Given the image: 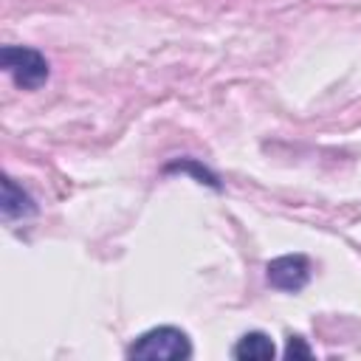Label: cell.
I'll list each match as a JSON object with an SVG mask.
<instances>
[{
    "instance_id": "8992f818",
    "label": "cell",
    "mask_w": 361,
    "mask_h": 361,
    "mask_svg": "<svg viewBox=\"0 0 361 361\" xmlns=\"http://www.w3.org/2000/svg\"><path fill=\"white\" fill-rule=\"evenodd\" d=\"M310 358V347L299 338V336H290V341H288V347H285V358Z\"/></svg>"
},
{
    "instance_id": "7a4b0ae2",
    "label": "cell",
    "mask_w": 361,
    "mask_h": 361,
    "mask_svg": "<svg viewBox=\"0 0 361 361\" xmlns=\"http://www.w3.org/2000/svg\"><path fill=\"white\" fill-rule=\"evenodd\" d=\"M0 65L14 79V85L23 87V90H37V87H42L48 82V59L34 48L3 45Z\"/></svg>"
},
{
    "instance_id": "3957f363",
    "label": "cell",
    "mask_w": 361,
    "mask_h": 361,
    "mask_svg": "<svg viewBox=\"0 0 361 361\" xmlns=\"http://www.w3.org/2000/svg\"><path fill=\"white\" fill-rule=\"evenodd\" d=\"M265 274H268V282L274 288L288 290V293H296L310 279V262L302 254H285V257L271 259L268 268H265Z\"/></svg>"
},
{
    "instance_id": "5b68a950",
    "label": "cell",
    "mask_w": 361,
    "mask_h": 361,
    "mask_svg": "<svg viewBox=\"0 0 361 361\" xmlns=\"http://www.w3.org/2000/svg\"><path fill=\"white\" fill-rule=\"evenodd\" d=\"M274 341L265 336V333H245L240 341H237V347H234V358H240V361H268V358H274Z\"/></svg>"
},
{
    "instance_id": "277c9868",
    "label": "cell",
    "mask_w": 361,
    "mask_h": 361,
    "mask_svg": "<svg viewBox=\"0 0 361 361\" xmlns=\"http://www.w3.org/2000/svg\"><path fill=\"white\" fill-rule=\"evenodd\" d=\"M0 209H3L6 220H23V217H31L37 206H34L31 195L23 186L14 183V178H6L3 180V203H0Z\"/></svg>"
},
{
    "instance_id": "6da1fadb",
    "label": "cell",
    "mask_w": 361,
    "mask_h": 361,
    "mask_svg": "<svg viewBox=\"0 0 361 361\" xmlns=\"http://www.w3.org/2000/svg\"><path fill=\"white\" fill-rule=\"evenodd\" d=\"M192 355V344H189V336L178 327H152L147 333H141L130 350H127V358H158V361H180V358H189Z\"/></svg>"
}]
</instances>
